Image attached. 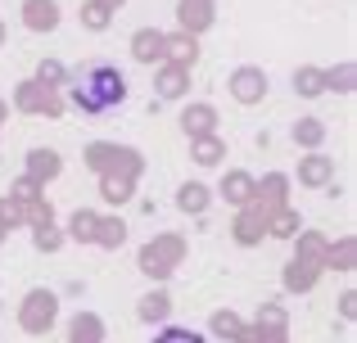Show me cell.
<instances>
[{
  "instance_id": "1",
  "label": "cell",
  "mask_w": 357,
  "mask_h": 343,
  "mask_svg": "<svg viewBox=\"0 0 357 343\" xmlns=\"http://www.w3.org/2000/svg\"><path fill=\"white\" fill-rule=\"evenodd\" d=\"M127 99V77L114 68V63H91L82 68V77L73 81V104L82 113H109Z\"/></svg>"
},
{
  "instance_id": "2",
  "label": "cell",
  "mask_w": 357,
  "mask_h": 343,
  "mask_svg": "<svg viewBox=\"0 0 357 343\" xmlns=\"http://www.w3.org/2000/svg\"><path fill=\"white\" fill-rule=\"evenodd\" d=\"M54 0H27V23L32 27H54Z\"/></svg>"
},
{
  "instance_id": "3",
  "label": "cell",
  "mask_w": 357,
  "mask_h": 343,
  "mask_svg": "<svg viewBox=\"0 0 357 343\" xmlns=\"http://www.w3.org/2000/svg\"><path fill=\"white\" fill-rule=\"evenodd\" d=\"M154 343H204V339L195 335V330H163Z\"/></svg>"
},
{
  "instance_id": "4",
  "label": "cell",
  "mask_w": 357,
  "mask_h": 343,
  "mask_svg": "<svg viewBox=\"0 0 357 343\" xmlns=\"http://www.w3.org/2000/svg\"><path fill=\"white\" fill-rule=\"evenodd\" d=\"M158 45H163V41H158V36H140V41H136V54H140V59H154V54H158Z\"/></svg>"
}]
</instances>
